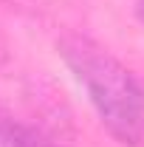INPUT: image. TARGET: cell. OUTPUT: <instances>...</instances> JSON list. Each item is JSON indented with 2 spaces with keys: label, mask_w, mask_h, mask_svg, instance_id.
Here are the masks:
<instances>
[{
  "label": "cell",
  "mask_w": 144,
  "mask_h": 147,
  "mask_svg": "<svg viewBox=\"0 0 144 147\" xmlns=\"http://www.w3.org/2000/svg\"><path fill=\"white\" fill-rule=\"evenodd\" d=\"M59 54L88 91L105 130L119 144L136 147L144 136V93L133 74L102 45L79 34L62 37Z\"/></svg>",
  "instance_id": "obj_1"
},
{
  "label": "cell",
  "mask_w": 144,
  "mask_h": 147,
  "mask_svg": "<svg viewBox=\"0 0 144 147\" xmlns=\"http://www.w3.org/2000/svg\"><path fill=\"white\" fill-rule=\"evenodd\" d=\"M0 144H3V147H54L51 142H45L37 130L17 127V125L3 127V133H0Z\"/></svg>",
  "instance_id": "obj_2"
}]
</instances>
